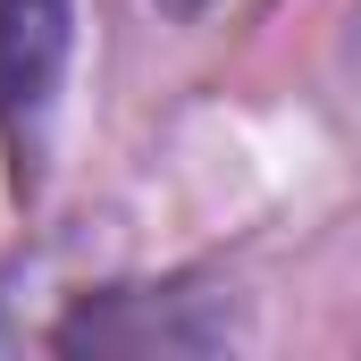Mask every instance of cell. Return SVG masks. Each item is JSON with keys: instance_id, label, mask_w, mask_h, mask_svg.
<instances>
[{"instance_id": "obj_1", "label": "cell", "mask_w": 361, "mask_h": 361, "mask_svg": "<svg viewBox=\"0 0 361 361\" xmlns=\"http://www.w3.org/2000/svg\"><path fill=\"white\" fill-rule=\"evenodd\" d=\"M68 68V0H0V126L42 109Z\"/></svg>"}, {"instance_id": "obj_2", "label": "cell", "mask_w": 361, "mask_h": 361, "mask_svg": "<svg viewBox=\"0 0 361 361\" xmlns=\"http://www.w3.org/2000/svg\"><path fill=\"white\" fill-rule=\"evenodd\" d=\"M210 8H219V0H160V17H177V25H202Z\"/></svg>"}]
</instances>
